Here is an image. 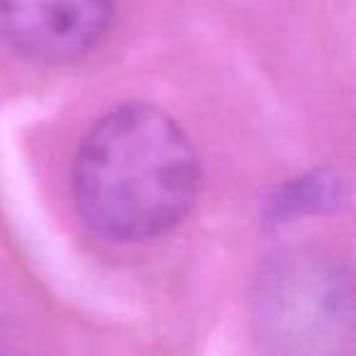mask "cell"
<instances>
[{"label": "cell", "mask_w": 356, "mask_h": 356, "mask_svg": "<svg viewBox=\"0 0 356 356\" xmlns=\"http://www.w3.org/2000/svg\"><path fill=\"white\" fill-rule=\"evenodd\" d=\"M346 198L344 181L332 171H312L300 176L271 195L268 218L293 220L302 215H317L325 210H334Z\"/></svg>", "instance_id": "4"}, {"label": "cell", "mask_w": 356, "mask_h": 356, "mask_svg": "<svg viewBox=\"0 0 356 356\" xmlns=\"http://www.w3.org/2000/svg\"><path fill=\"white\" fill-rule=\"evenodd\" d=\"M74 203L100 237L142 242L176 227L200 188L191 139L163 110L127 103L90 127L74 159Z\"/></svg>", "instance_id": "1"}, {"label": "cell", "mask_w": 356, "mask_h": 356, "mask_svg": "<svg viewBox=\"0 0 356 356\" xmlns=\"http://www.w3.org/2000/svg\"><path fill=\"white\" fill-rule=\"evenodd\" d=\"M115 0H0V35L27 59L71 61L110 30Z\"/></svg>", "instance_id": "3"}, {"label": "cell", "mask_w": 356, "mask_h": 356, "mask_svg": "<svg viewBox=\"0 0 356 356\" xmlns=\"http://www.w3.org/2000/svg\"><path fill=\"white\" fill-rule=\"evenodd\" d=\"M252 327L264 356H356V266L320 244H291L261 264Z\"/></svg>", "instance_id": "2"}]
</instances>
